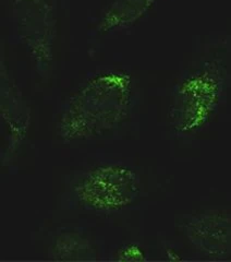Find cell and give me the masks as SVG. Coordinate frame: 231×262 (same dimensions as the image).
Here are the masks:
<instances>
[{
  "label": "cell",
  "instance_id": "1",
  "mask_svg": "<svg viewBox=\"0 0 231 262\" xmlns=\"http://www.w3.org/2000/svg\"><path fill=\"white\" fill-rule=\"evenodd\" d=\"M132 78L120 70L90 78L65 104L57 133L63 141L88 140L118 127L128 117Z\"/></svg>",
  "mask_w": 231,
  "mask_h": 262
},
{
  "label": "cell",
  "instance_id": "2",
  "mask_svg": "<svg viewBox=\"0 0 231 262\" xmlns=\"http://www.w3.org/2000/svg\"><path fill=\"white\" fill-rule=\"evenodd\" d=\"M135 171L122 164H103L89 169L74 186L79 203L87 210L112 213L132 206L140 193Z\"/></svg>",
  "mask_w": 231,
  "mask_h": 262
},
{
  "label": "cell",
  "instance_id": "3",
  "mask_svg": "<svg viewBox=\"0 0 231 262\" xmlns=\"http://www.w3.org/2000/svg\"><path fill=\"white\" fill-rule=\"evenodd\" d=\"M19 36L45 76L53 62L56 16L53 0H10Z\"/></svg>",
  "mask_w": 231,
  "mask_h": 262
},
{
  "label": "cell",
  "instance_id": "4",
  "mask_svg": "<svg viewBox=\"0 0 231 262\" xmlns=\"http://www.w3.org/2000/svg\"><path fill=\"white\" fill-rule=\"evenodd\" d=\"M220 94V78L213 69L194 73L181 83L172 116L178 129L193 130L205 124L215 110Z\"/></svg>",
  "mask_w": 231,
  "mask_h": 262
},
{
  "label": "cell",
  "instance_id": "5",
  "mask_svg": "<svg viewBox=\"0 0 231 262\" xmlns=\"http://www.w3.org/2000/svg\"><path fill=\"white\" fill-rule=\"evenodd\" d=\"M157 0H113L103 12L97 30L102 33L133 26Z\"/></svg>",
  "mask_w": 231,
  "mask_h": 262
},
{
  "label": "cell",
  "instance_id": "6",
  "mask_svg": "<svg viewBox=\"0 0 231 262\" xmlns=\"http://www.w3.org/2000/svg\"><path fill=\"white\" fill-rule=\"evenodd\" d=\"M94 250L88 241L79 234L64 233L57 237L49 250L53 260H90Z\"/></svg>",
  "mask_w": 231,
  "mask_h": 262
},
{
  "label": "cell",
  "instance_id": "7",
  "mask_svg": "<svg viewBox=\"0 0 231 262\" xmlns=\"http://www.w3.org/2000/svg\"><path fill=\"white\" fill-rule=\"evenodd\" d=\"M117 260H125V261H135V260H143L144 252L142 249L137 247L135 245H127L122 247L117 253Z\"/></svg>",
  "mask_w": 231,
  "mask_h": 262
}]
</instances>
